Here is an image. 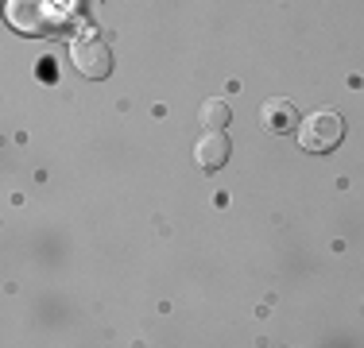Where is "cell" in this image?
<instances>
[{"label":"cell","mask_w":364,"mask_h":348,"mask_svg":"<svg viewBox=\"0 0 364 348\" xmlns=\"http://www.w3.org/2000/svg\"><path fill=\"white\" fill-rule=\"evenodd\" d=\"M341 139H345V120H341V112H333V109H318L299 124V143H302V151H310V155L333 151Z\"/></svg>","instance_id":"6da1fadb"},{"label":"cell","mask_w":364,"mask_h":348,"mask_svg":"<svg viewBox=\"0 0 364 348\" xmlns=\"http://www.w3.org/2000/svg\"><path fill=\"white\" fill-rule=\"evenodd\" d=\"M70 62H74V70L82 77H90V82H105V77L112 74V47L101 39V35L85 31V35H77V39H74Z\"/></svg>","instance_id":"7a4b0ae2"},{"label":"cell","mask_w":364,"mask_h":348,"mask_svg":"<svg viewBox=\"0 0 364 348\" xmlns=\"http://www.w3.org/2000/svg\"><path fill=\"white\" fill-rule=\"evenodd\" d=\"M8 23L23 35H47L55 28V12L47 0H8Z\"/></svg>","instance_id":"3957f363"},{"label":"cell","mask_w":364,"mask_h":348,"mask_svg":"<svg viewBox=\"0 0 364 348\" xmlns=\"http://www.w3.org/2000/svg\"><path fill=\"white\" fill-rule=\"evenodd\" d=\"M229 155H232V143H229V136H225V128L202 132V139H198V147H194V163H198L205 174L221 170L225 163H229Z\"/></svg>","instance_id":"277c9868"},{"label":"cell","mask_w":364,"mask_h":348,"mask_svg":"<svg viewBox=\"0 0 364 348\" xmlns=\"http://www.w3.org/2000/svg\"><path fill=\"white\" fill-rule=\"evenodd\" d=\"M259 124H264L267 132H275V136H291V132H299L302 116H299V109H294V101L272 97V101L259 104Z\"/></svg>","instance_id":"5b68a950"},{"label":"cell","mask_w":364,"mask_h":348,"mask_svg":"<svg viewBox=\"0 0 364 348\" xmlns=\"http://www.w3.org/2000/svg\"><path fill=\"white\" fill-rule=\"evenodd\" d=\"M232 120V112H229V104H225L221 97H210L198 109V124L205 128V132H213V128H225Z\"/></svg>","instance_id":"8992f818"}]
</instances>
